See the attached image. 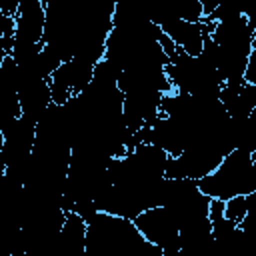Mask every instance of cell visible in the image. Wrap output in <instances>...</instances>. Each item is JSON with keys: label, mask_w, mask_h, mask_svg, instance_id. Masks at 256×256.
Masks as SVG:
<instances>
[{"label": "cell", "mask_w": 256, "mask_h": 256, "mask_svg": "<svg viewBox=\"0 0 256 256\" xmlns=\"http://www.w3.org/2000/svg\"><path fill=\"white\" fill-rule=\"evenodd\" d=\"M162 30L190 56H200L204 48V36L200 22H188L182 18H170L160 24Z\"/></svg>", "instance_id": "3"}, {"label": "cell", "mask_w": 256, "mask_h": 256, "mask_svg": "<svg viewBox=\"0 0 256 256\" xmlns=\"http://www.w3.org/2000/svg\"><path fill=\"white\" fill-rule=\"evenodd\" d=\"M0 36H16V18L0 14Z\"/></svg>", "instance_id": "10"}, {"label": "cell", "mask_w": 256, "mask_h": 256, "mask_svg": "<svg viewBox=\"0 0 256 256\" xmlns=\"http://www.w3.org/2000/svg\"><path fill=\"white\" fill-rule=\"evenodd\" d=\"M172 14L188 22H200L204 18V6L200 0H172Z\"/></svg>", "instance_id": "6"}, {"label": "cell", "mask_w": 256, "mask_h": 256, "mask_svg": "<svg viewBox=\"0 0 256 256\" xmlns=\"http://www.w3.org/2000/svg\"><path fill=\"white\" fill-rule=\"evenodd\" d=\"M198 186L210 198L228 200L236 194L256 192V154L242 148H234L224 156L220 166L202 176Z\"/></svg>", "instance_id": "1"}, {"label": "cell", "mask_w": 256, "mask_h": 256, "mask_svg": "<svg viewBox=\"0 0 256 256\" xmlns=\"http://www.w3.org/2000/svg\"><path fill=\"white\" fill-rule=\"evenodd\" d=\"M254 106H256V84L246 82L242 86V90L236 94V98L230 102L226 112L234 120H246L250 116V112L254 110Z\"/></svg>", "instance_id": "5"}, {"label": "cell", "mask_w": 256, "mask_h": 256, "mask_svg": "<svg viewBox=\"0 0 256 256\" xmlns=\"http://www.w3.org/2000/svg\"><path fill=\"white\" fill-rule=\"evenodd\" d=\"M238 16H244L242 6H240L238 0H218L216 10L208 18H212L216 22H224V20H232V18H238Z\"/></svg>", "instance_id": "7"}, {"label": "cell", "mask_w": 256, "mask_h": 256, "mask_svg": "<svg viewBox=\"0 0 256 256\" xmlns=\"http://www.w3.org/2000/svg\"><path fill=\"white\" fill-rule=\"evenodd\" d=\"M158 44H160V48L164 50V54H166L170 60H172V58H176L180 52H184V50H182V48H180V46H178V44H176V42H174L166 32H162V34H160Z\"/></svg>", "instance_id": "9"}, {"label": "cell", "mask_w": 256, "mask_h": 256, "mask_svg": "<svg viewBox=\"0 0 256 256\" xmlns=\"http://www.w3.org/2000/svg\"><path fill=\"white\" fill-rule=\"evenodd\" d=\"M134 224L148 242H152L164 252V256H176L182 252L180 226L168 206L162 204L140 212L134 218Z\"/></svg>", "instance_id": "2"}, {"label": "cell", "mask_w": 256, "mask_h": 256, "mask_svg": "<svg viewBox=\"0 0 256 256\" xmlns=\"http://www.w3.org/2000/svg\"><path fill=\"white\" fill-rule=\"evenodd\" d=\"M18 8H20V2L18 0H0V14H6V16H14L16 18Z\"/></svg>", "instance_id": "11"}, {"label": "cell", "mask_w": 256, "mask_h": 256, "mask_svg": "<svg viewBox=\"0 0 256 256\" xmlns=\"http://www.w3.org/2000/svg\"><path fill=\"white\" fill-rule=\"evenodd\" d=\"M86 232L88 222L78 212H68L56 242V250L62 254H74V256H86Z\"/></svg>", "instance_id": "4"}, {"label": "cell", "mask_w": 256, "mask_h": 256, "mask_svg": "<svg viewBox=\"0 0 256 256\" xmlns=\"http://www.w3.org/2000/svg\"><path fill=\"white\" fill-rule=\"evenodd\" d=\"M246 212H248V204H246V196L244 194H236V196L226 200V206H224V216L226 218H230L236 224H240L244 220Z\"/></svg>", "instance_id": "8"}]
</instances>
